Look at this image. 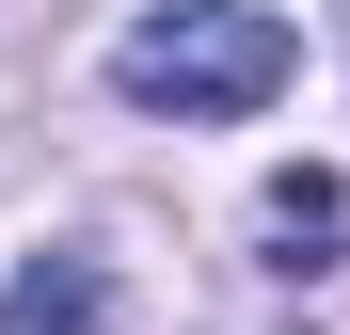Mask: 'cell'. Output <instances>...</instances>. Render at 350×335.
<instances>
[{
	"label": "cell",
	"mask_w": 350,
	"mask_h": 335,
	"mask_svg": "<svg viewBox=\"0 0 350 335\" xmlns=\"http://www.w3.org/2000/svg\"><path fill=\"white\" fill-rule=\"evenodd\" d=\"M286 16L271 0H144L111 32V96L128 112H175V128H223V112H271L286 96Z\"/></svg>",
	"instance_id": "obj_1"
},
{
	"label": "cell",
	"mask_w": 350,
	"mask_h": 335,
	"mask_svg": "<svg viewBox=\"0 0 350 335\" xmlns=\"http://www.w3.org/2000/svg\"><path fill=\"white\" fill-rule=\"evenodd\" d=\"M0 335H111V271L96 256H32L0 288Z\"/></svg>",
	"instance_id": "obj_2"
},
{
	"label": "cell",
	"mask_w": 350,
	"mask_h": 335,
	"mask_svg": "<svg viewBox=\"0 0 350 335\" xmlns=\"http://www.w3.org/2000/svg\"><path fill=\"white\" fill-rule=\"evenodd\" d=\"M255 240H271V271H334V240H350V192H334L319 160H303V176H271Z\"/></svg>",
	"instance_id": "obj_3"
}]
</instances>
